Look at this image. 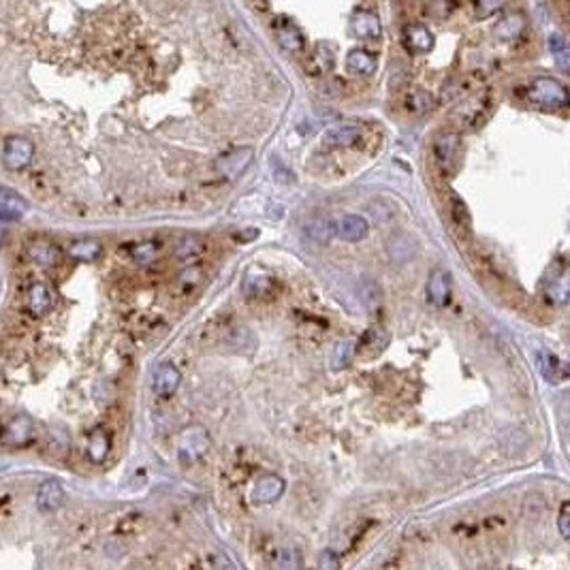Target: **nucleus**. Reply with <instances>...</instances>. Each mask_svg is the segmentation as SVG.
Returning a JSON list of instances; mask_svg holds the SVG:
<instances>
[{
	"mask_svg": "<svg viewBox=\"0 0 570 570\" xmlns=\"http://www.w3.org/2000/svg\"><path fill=\"white\" fill-rule=\"evenodd\" d=\"M528 96H530L532 102H536V105H543V107H549V110L566 107V102H568L566 88L557 79H551V77L534 79L530 84V88H528Z\"/></svg>",
	"mask_w": 570,
	"mask_h": 570,
	"instance_id": "f257e3e1",
	"label": "nucleus"
},
{
	"mask_svg": "<svg viewBox=\"0 0 570 570\" xmlns=\"http://www.w3.org/2000/svg\"><path fill=\"white\" fill-rule=\"evenodd\" d=\"M210 436L203 425H188L180 436V457L186 463H192L201 459L207 451H210Z\"/></svg>",
	"mask_w": 570,
	"mask_h": 570,
	"instance_id": "f03ea898",
	"label": "nucleus"
},
{
	"mask_svg": "<svg viewBox=\"0 0 570 570\" xmlns=\"http://www.w3.org/2000/svg\"><path fill=\"white\" fill-rule=\"evenodd\" d=\"M34 157V145L26 137H9L3 147V163L11 171H20L30 165Z\"/></svg>",
	"mask_w": 570,
	"mask_h": 570,
	"instance_id": "7ed1b4c3",
	"label": "nucleus"
},
{
	"mask_svg": "<svg viewBox=\"0 0 570 570\" xmlns=\"http://www.w3.org/2000/svg\"><path fill=\"white\" fill-rule=\"evenodd\" d=\"M28 205L26 201L11 188L0 186V220L3 223H18L26 216Z\"/></svg>",
	"mask_w": 570,
	"mask_h": 570,
	"instance_id": "20e7f679",
	"label": "nucleus"
},
{
	"mask_svg": "<svg viewBox=\"0 0 570 570\" xmlns=\"http://www.w3.org/2000/svg\"><path fill=\"white\" fill-rule=\"evenodd\" d=\"M284 479H280L278 475H265L256 481L254 489H252V502L256 504H272L276 502L282 493H284Z\"/></svg>",
	"mask_w": 570,
	"mask_h": 570,
	"instance_id": "39448f33",
	"label": "nucleus"
},
{
	"mask_svg": "<svg viewBox=\"0 0 570 570\" xmlns=\"http://www.w3.org/2000/svg\"><path fill=\"white\" fill-rule=\"evenodd\" d=\"M180 380H182V376L175 370V366H171V364H161L152 374V387L163 397L173 395L180 387Z\"/></svg>",
	"mask_w": 570,
	"mask_h": 570,
	"instance_id": "423d86ee",
	"label": "nucleus"
},
{
	"mask_svg": "<svg viewBox=\"0 0 570 570\" xmlns=\"http://www.w3.org/2000/svg\"><path fill=\"white\" fill-rule=\"evenodd\" d=\"M336 235L344 241H361L368 231H370V225L366 218H361L357 214H348V216H342L336 225Z\"/></svg>",
	"mask_w": 570,
	"mask_h": 570,
	"instance_id": "0eeeda50",
	"label": "nucleus"
},
{
	"mask_svg": "<svg viewBox=\"0 0 570 570\" xmlns=\"http://www.w3.org/2000/svg\"><path fill=\"white\" fill-rule=\"evenodd\" d=\"M428 297L434 305H446L451 301V274L446 270H434L428 280Z\"/></svg>",
	"mask_w": 570,
	"mask_h": 570,
	"instance_id": "6e6552de",
	"label": "nucleus"
},
{
	"mask_svg": "<svg viewBox=\"0 0 570 570\" xmlns=\"http://www.w3.org/2000/svg\"><path fill=\"white\" fill-rule=\"evenodd\" d=\"M252 161V150L250 147H239V150H233L227 157H223L218 161V171L229 178V180H235Z\"/></svg>",
	"mask_w": 570,
	"mask_h": 570,
	"instance_id": "1a4fd4ad",
	"label": "nucleus"
},
{
	"mask_svg": "<svg viewBox=\"0 0 570 570\" xmlns=\"http://www.w3.org/2000/svg\"><path fill=\"white\" fill-rule=\"evenodd\" d=\"M65 502V489L58 481H45L41 483L39 491H37V506L43 512H51L60 508Z\"/></svg>",
	"mask_w": 570,
	"mask_h": 570,
	"instance_id": "9d476101",
	"label": "nucleus"
},
{
	"mask_svg": "<svg viewBox=\"0 0 570 570\" xmlns=\"http://www.w3.org/2000/svg\"><path fill=\"white\" fill-rule=\"evenodd\" d=\"M434 154H436V161L442 169H449L457 154H459V137L455 133H444L436 139L434 143Z\"/></svg>",
	"mask_w": 570,
	"mask_h": 570,
	"instance_id": "9b49d317",
	"label": "nucleus"
},
{
	"mask_svg": "<svg viewBox=\"0 0 570 570\" xmlns=\"http://www.w3.org/2000/svg\"><path fill=\"white\" fill-rule=\"evenodd\" d=\"M32 438H34V425H32V421L28 417L13 419L7 425L5 436H3V440L7 444H11V446H24V444L32 442Z\"/></svg>",
	"mask_w": 570,
	"mask_h": 570,
	"instance_id": "f8f14e48",
	"label": "nucleus"
},
{
	"mask_svg": "<svg viewBox=\"0 0 570 570\" xmlns=\"http://www.w3.org/2000/svg\"><path fill=\"white\" fill-rule=\"evenodd\" d=\"M404 43L410 51L425 54V51H430L434 47V37L423 24H410L404 30Z\"/></svg>",
	"mask_w": 570,
	"mask_h": 570,
	"instance_id": "ddd939ff",
	"label": "nucleus"
},
{
	"mask_svg": "<svg viewBox=\"0 0 570 570\" xmlns=\"http://www.w3.org/2000/svg\"><path fill=\"white\" fill-rule=\"evenodd\" d=\"M28 256L32 258L34 263H39L41 267H54L60 261V250H58L56 244L37 239V241L28 244Z\"/></svg>",
	"mask_w": 570,
	"mask_h": 570,
	"instance_id": "4468645a",
	"label": "nucleus"
},
{
	"mask_svg": "<svg viewBox=\"0 0 570 570\" xmlns=\"http://www.w3.org/2000/svg\"><path fill=\"white\" fill-rule=\"evenodd\" d=\"M54 303V293H51L45 284H32L28 291V307L34 317H43L47 314V310Z\"/></svg>",
	"mask_w": 570,
	"mask_h": 570,
	"instance_id": "2eb2a0df",
	"label": "nucleus"
},
{
	"mask_svg": "<svg viewBox=\"0 0 570 570\" xmlns=\"http://www.w3.org/2000/svg\"><path fill=\"white\" fill-rule=\"evenodd\" d=\"M359 137H361V128L359 126H354V124H340V126H333L331 131H327L325 143L331 145V147H346V145L357 143Z\"/></svg>",
	"mask_w": 570,
	"mask_h": 570,
	"instance_id": "dca6fc26",
	"label": "nucleus"
},
{
	"mask_svg": "<svg viewBox=\"0 0 570 570\" xmlns=\"http://www.w3.org/2000/svg\"><path fill=\"white\" fill-rule=\"evenodd\" d=\"M352 30L359 37H368V39H378L383 34L380 20L374 13H368V11H361V13H357L352 18Z\"/></svg>",
	"mask_w": 570,
	"mask_h": 570,
	"instance_id": "f3484780",
	"label": "nucleus"
},
{
	"mask_svg": "<svg viewBox=\"0 0 570 570\" xmlns=\"http://www.w3.org/2000/svg\"><path fill=\"white\" fill-rule=\"evenodd\" d=\"M102 248L98 241L94 239H77L69 246V256L75 258V261H81V263H92L100 256Z\"/></svg>",
	"mask_w": 570,
	"mask_h": 570,
	"instance_id": "a211bd4d",
	"label": "nucleus"
},
{
	"mask_svg": "<svg viewBox=\"0 0 570 570\" xmlns=\"http://www.w3.org/2000/svg\"><path fill=\"white\" fill-rule=\"evenodd\" d=\"M346 67L357 75H372L376 71V58L364 49H354L346 56Z\"/></svg>",
	"mask_w": 570,
	"mask_h": 570,
	"instance_id": "6ab92c4d",
	"label": "nucleus"
},
{
	"mask_svg": "<svg viewBox=\"0 0 570 570\" xmlns=\"http://www.w3.org/2000/svg\"><path fill=\"white\" fill-rule=\"evenodd\" d=\"M278 43L280 47H284L286 51H293V54H297V51L303 49V37L299 32V28L293 24V22H282L278 26Z\"/></svg>",
	"mask_w": 570,
	"mask_h": 570,
	"instance_id": "aec40b11",
	"label": "nucleus"
},
{
	"mask_svg": "<svg viewBox=\"0 0 570 570\" xmlns=\"http://www.w3.org/2000/svg\"><path fill=\"white\" fill-rule=\"evenodd\" d=\"M526 26H528V22L522 13H510L502 22H498L493 32L498 39H515L526 30Z\"/></svg>",
	"mask_w": 570,
	"mask_h": 570,
	"instance_id": "412c9836",
	"label": "nucleus"
},
{
	"mask_svg": "<svg viewBox=\"0 0 570 570\" xmlns=\"http://www.w3.org/2000/svg\"><path fill=\"white\" fill-rule=\"evenodd\" d=\"M107 453H110V436H107V432H102V430L92 432L90 440H88V457L94 463H102L107 457Z\"/></svg>",
	"mask_w": 570,
	"mask_h": 570,
	"instance_id": "4be33fe9",
	"label": "nucleus"
},
{
	"mask_svg": "<svg viewBox=\"0 0 570 570\" xmlns=\"http://www.w3.org/2000/svg\"><path fill=\"white\" fill-rule=\"evenodd\" d=\"M404 105L408 112L412 114H425L432 110L434 105V98L425 92V90H410L404 98Z\"/></svg>",
	"mask_w": 570,
	"mask_h": 570,
	"instance_id": "5701e85b",
	"label": "nucleus"
},
{
	"mask_svg": "<svg viewBox=\"0 0 570 570\" xmlns=\"http://www.w3.org/2000/svg\"><path fill=\"white\" fill-rule=\"evenodd\" d=\"M352 354H354V342H348V340H342L336 344L333 352H331V368L333 370H344L350 366L352 361Z\"/></svg>",
	"mask_w": 570,
	"mask_h": 570,
	"instance_id": "b1692460",
	"label": "nucleus"
},
{
	"mask_svg": "<svg viewBox=\"0 0 570 570\" xmlns=\"http://www.w3.org/2000/svg\"><path fill=\"white\" fill-rule=\"evenodd\" d=\"M538 364H541V372L545 374L547 380H551L553 385L559 383V378L564 376V372H562V364H559L557 357H553L549 352H543L538 357Z\"/></svg>",
	"mask_w": 570,
	"mask_h": 570,
	"instance_id": "393cba45",
	"label": "nucleus"
},
{
	"mask_svg": "<svg viewBox=\"0 0 570 570\" xmlns=\"http://www.w3.org/2000/svg\"><path fill=\"white\" fill-rule=\"evenodd\" d=\"M549 47H551V54H553L557 67H559L562 71H566V69L570 67V51H568L564 39H562L559 34H551V37H549Z\"/></svg>",
	"mask_w": 570,
	"mask_h": 570,
	"instance_id": "a878e982",
	"label": "nucleus"
},
{
	"mask_svg": "<svg viewBox=\"0 0 570 570\" xmlns=\"http://www.w3.org/2000/svg\"><path fill=\"white\" fill-rule=\"evenodd\" d=\"M175 252L180 254V258H186V261H190V258H197L203 252V244L197 237H186V239L180 241V246H178Z\"/></svg>",
	"mask_w": 570,
	"mask_h": 570,
	"instance_id": "bb28decb",
	"label": "nucleus"
},
{
	"mask_svg": "<svg viewBox=\"0 0 570 570\" xmlns=\"http://www.w3.org/2000/svg\"><path fill=\"white\" fill-rule=\"evenodd\" d=\"M274 566H276V568H301V566H303V559H301L299 551L286 549V551H280V553H278Z\"/></svg>",
	"mask_w": 570,
	"mask_h": 570,
	"instance_id": "cd10ccee",
	"label": "nucleus"
},
{
	"mask_svg": "<svg viewBox=\"0 0 570 570\" xmlns=\"http://www.w3.org/2000/svg\"><path fill=\"white\" fill-rule=\"evenodd\" d=\"M387 342H389V338H387V336H383V331H378V329H370V331L364 336V346H366V348H376V350H383Z\"/></svg>",
	"mask_w": 570,
	"mask_h": 570,
	"instance_id": "c85d7f7f",
	"label": "nucleus"
},
{
	"mask_svg": "<svg viewBox=\"0 0 570 570\" xmlns=\"http://www.w3.org/2000/svg\"><path fill=\"white\" fill-rule=\"evenodd\" d=\"M502 5H504V0H477V13L481 18H485V15H491V13L500 11Z\"/></svg>",
	"mask_w": 570,
	"mask_h": 570,
	"instance_id": "c756f323",
	"label": "nucleus"
},
{
	"mask_svg": "<svg viewBox=\"0 0 570 570\" xmlns=\"http://www.w3.org/2000/svg\"><path fill=\"white\" fill-rule=\"evenodd\" d=\"M135 256H137V261L147 263V261H152L154 256H157V246H154V244H141V246L135 248Z\"/></svg>",
	"mask_w": 570,
	"mask_h": 570,
	"instance_id": "7c9ffc66",
	"label": "nucleus"
},
{
	"mask_svg": "<svg viewBox=\"0 0 570 570\" xmlns=\"http://www.w3.org/2000/svg\"><path fill=\"white\" fill-rule=\"evenodd\" d=\"M570 517H568V502L562 504V510H559V534L562 538H568L570 536Z\"/></svg>",
	"mask_w": 570,
	"mask_h": 570,
	"instance_id": "2f4dec72",
	"label": "nucleus"
},
{
	"mask_svg": "<svg viewBox=\"0 0 570 570\" xmlns=\"http://www.w3.org/2000/svg\"><path fill=\"white\" fill-rule=\"evenodd\" d=\"M319 566L321 568H340V559H338V555L333 553V551H323L321 553V559H319Z\"/></svg>",
	"mask_w": 570,
	"mask_h": 570,
	"instance_id": "473e14b6",
	"label": "nucleus"
},
{
	"mask_svg": "<svg viewBox=\"0 0 570 570\" xmlns=\"http://www.w3.org/2000/svg\"><path fill=\"white\" fill-rule=\"evenodd\" d=\"M453 216H455V220L459 223H468V210H465V205L457 199L455 201V212H453Z\"/></svg>",
	"mask_w": 570,
	"mask_h": 570,
	"instance_id": "72a5a7b5",
	"label": "nucleus"
},
{
	"mask_svg": "<svg viewBox=\"0 0 570 570\" xmlns=\"http://www.w3.org/2000/svg\"><path fill=\"white\" fill-rule=\"evenodd\" d=\"M0 246H3V231H0Z\"/></svg>",
	"mask_w": 570,
	"mask_h": 570,
	"instance_id": "f704fd0d",
	"label": "nucleus"
}]
</instances>
